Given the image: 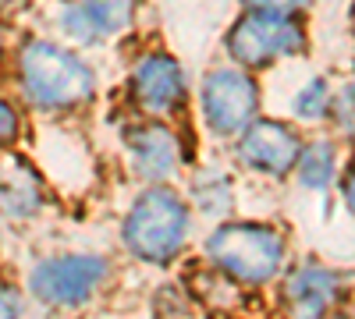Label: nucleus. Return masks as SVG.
I'll return each instance as SVG.
<instances>
[{
  "mask_svg": "<svg viewBox=\"0 0 355 319\" xmlns=\"http://www.w3.org/2000/svg\"><path fill=\"white\" fill-rule=\"evenodd\" d=\"M274 287L284 319H327L341 305L345 273L320 259H302V263H288Z\"/></svg>",
  "mask_w": 355,
  "mask_h": 319,
  "instance_id": "obj_12",
  "label": "nucleus"
},
{
  "mask_svg": "<svg viewBox=\"0 0 355 319\" xmlns=\"http://www.w3.org/2000/svg\"><path fill=\"white\" fill-rule=\"evenodd\" d=\"M331 125L338 128L341 138L355 142V75L345 78L338 89H334V113H331Z\"/></svg>",
  "mask_w": 355,
  "mask_h": 319,
  "instance_id": "obj_19",
  "label": "nucleus"
},
{
  "mask_svg": "<svg viewBox=\"0 0 355 319\" xmlns=\"http://www.w3.org/2000/svg\"><path fill=\"white\" fill-rule=\"evenodd\" d=\"M242 11L256 15H281V18H306L313 0H239Z\"/></svg>",
  "mask_w": 355,
  "mask_h": 319,
  "instance_id": "obj_20",
  "label": "nucleus"
},
{
  "mask_svg": "<svg viewBox=\"0 0 355 319\" xmlns=\"http://www.w3.org/2000/svg\"><path fill=\"white\" fill-rule=\"evenodd\" d=\"M259 113H263L259 75L224 61V57H217L199 71L192 93V125L199 138L214 142V146H227Z\"/></svg>",
  "mask_w": 355,
  "mask_h": 319,
  "instance_id": "obj_7",
  "label": "nucleus"
},
{
  "mask_svg": "<svg viewBox=\"0 0 355 319\" xmlns=\"http://www.w3.org/2000/svg\"><path fill=\"white\" fill-rule=\"evenodd\" d=\"M28 305L46 316L93 309L117 284V259L103 248H46L21 270Z\"/></svg>",
  "mask_w": 355,
  "mask_h": 319,
  "instance_id": "obj_3",
  "label": "nucleus"
},
{
  "mask_svg": "<svg viewBox=\"0 0 355 319\" xmlns=\"http://www.w3.org/2000/svg\"><path fill=\"white\" fill-rule=\"evenodd\" d=\"M150 305H153V319H196V312H199V305H196V298L182 277H171V280L157 284Z\"/></svg>",
  "mask_w": 355,
  "mask_h": 319,
  "instance_id": "obj_17",
  "label": "nucleus"
},
{
  "mask_svg": "<svg viewBox=\"0 0 355 319\" xmlns=\"http://www.w3.org/2000/svg\"><path fill=\"white\" fill-rule=\"evenodd\" d=\"M15 36H18V25L0 21V78H4V71H8V61H11V46H15Z\"/></svg>",
  "mask_w": 355,
  "mask_h": 319,
  "instance_id": "obj_22",
  "label": "nucleus"
},
{
  "mask_svg": "<svg viewBox=\"0 0 355 319\" xmlns=\"http://www.w3.org/2000/svg\"><path fill=\"white\" fill-rule=\"evenodd\" d=\"M341 178V149L331 135H316L302 142L299 163L291 170V181L309 195H327L331 188H338Z\"/></svg>",
  "mask_w": 355,
  "mask_h": 319,
  "instance_id": "obj_14",
  "label": "nucleus"
},
{
  "mask_svg": "<svg viewBox=\"0 0 355 319\" xmlns=\"http://www.w3.org/2000/svg\"><path fill=\"white\" fill-rule=\"evenodd\" d=\"M150 0H46L43 28L85 53H103L139 39Z\"/></svg>",
  "mask_w": 355,
  "mask_h": 319,
  "instance_id": "obj_8",
  "label": "nucleus"
},
{
  "mask_svg": "<svg viewBox=\"0 0 355 319\" xmlns=\"http://www.w3.org/2000/svg\"><path fill=\"white\" fill-rule=\"evenodd\" d=\"M309 50L306 18L239 11L220 33V57L252 75H266L284 61H295Z\"/></svg>",
  "mask_w": 355,
  "mask_h": 319,
  "instance_id": "obj_9",
  "label": "nucleus"
},
{
  "mask_svg": "<svg viewBox=\"0 0 355 319\" xmlns=\"http://www.w3.org/2000/svg\"><path fill=\"white\" fill-rule=\"evenodd\" d=\"M334 89L338 85L327 75H309L299 89L291 96V118L299 125H331V113H334Z\"/></svg>",
  "mask_w": 355,
  "mask_h": 319,
  "instance_id": "obj_15",
  "label": "nucleus"
},
{
  "mask_svg": "<svg viewBox=\"0 0 355 319\" xmlns=\"http://www.w3.org/2000/svg\"><path fill=\"white\" fill-rule=\"evenodd\" d=\"M196 75L160 39H135L125 53L117 103L128 113L164 121H192Z\"/></svg>",
  "mask_w": 355,
  "mask_h": 319,
  "instance_id": "obj_6",
  "label": "nucleus"
},
{
  "mask_svg": "<svg viewBox=\"0 0 355 319\" xmlns=\"http://www.w3.org/2000/svg\"><path fill=\"white\" fill-rule=\"evenodd\" d=\"M8 89L33 121H85L103 103V68L46 28L21 25L4 71Z\"/></svg>",
  "mask_w": 355,
  "mask_h": 319,
  "instance_id": "obj_1",
  "label": "nucleus"
},
{
  "mask_svg": "<svg viewBox=\"0 0 355 319\" xmlns=\"http://www.w3.org/2000/svg\"><path fill=\"white\" fill-rule=\"evenodd\" d=\"M196 213L182 185H132L117 213L114 241L132 266L174 273L196 252Z\"/></svg>",
  "mask_w": 355,
  "mask_h": 319,
  "instance_id": "obj_2",
  "label": "nucleus"
},
{
  "mask_svg": "<svg viewBox=\"0 0 355 319\" xmlns=\"http://www.w3.org/2000/svg\"><path fill=\"white\" fill-rule=\"evenodd\" d=\"M28 316V295L18 273L0 266V319H25Z\"/></svg>",
  "mask_w": 355,
  "mask_h": 319,
  "instance_id": "obj_18",
  "label": "nucleus"
},
{
  "mask_svg": "<svg viewBox=\"0 0 355 319\" xmlns=\"http://www.w3.org/2000/svg\"><path fill=\"white\" fill-rule=\"evenodd\" d=\"M338 192H341V202L345 210L355 217V156L341 167V178H338Z\"/></svg>",
  "mask_w": 355,
  "mask_h": 319,
  "instance_id": "obj_21",
  "label": "nucleus"
},
{
  "mask_svg": "<svg viewBox=\"0 0 355 319\" xmlns=\"http://www.w3.org/2000/svg\"><path fill=\"white\" fill-rule=\"evenodd\" d=\"M196 255L245 291L274 287L291 263L288 235L277 224L239 213L206 227V235L196 241Z\"/></svg>",
  "mask_w": 355,
  "mask_h": 319,
  "instance_id": "obj_5",
  "label": "nucleus"
},
{
  "mask_svg": "<svg viewBox=\"0 0 355 319\" xmlns=\"http://www.w3.org/2000/svg\"><path fill=\"white\" fill-rule=\"evenodd\" d=\"M306 135L299 131V125L270 118V113H259V118L239 135L227 142V163L249 174L256 181H288L295 163H299Z\"/></svg>",
  "mask_w": 355,
  "mask_h": 319,
  "instance_id": "obj_10",
  "label": "nucleus"
},
{
  "mask_svg": "<svg viewBox=\"0 0 355 319\" xmlns=\"http://www.w3.org/2000/svg\"><path fill=\"white\" fill-rule=\"evenodd\" d=\"M182 192L189 199L196 220L210 227V224H220V220L239 213L242 181H239V170L231 163L214 160V156H199L182 178Z\"/></svg>",
  "mask_w": 355,
  "mask_h": 319,
  "instance_id": "obj_13",
  "label": "nucleus"
},
{
  "mask_svg": "<svg viewBox=\"0 0 355 319\" xmlns=\"http://www.w3.org/2000/svg\"><path fill=\"white\" fill-rule=\"evenodd\" d=\"M57 188L40 160L25 149L0 153V227L28 230L53 213Z\"/></svg>",
  "mask_w": 355,
  "mask_h": 319,
  "instance_id": "obj_11",
  "label": "nucleus"
},
{
  "mask_svg": "<svg viewBox=\"0 0 355 319\" xmlns=\"http://www.w3.org/2000/svg\"><path fill=\"white\" fill-rule=\"evenodd\" d=\"M327 319H355V309H334Z\"/></svg>",
  "mask_w": 355,
  "mask_h": 319,
  "instance_id": "obj_23",
  "label": "nucleus"
},
{
  "mask_svg": "<svg viewBox=\"0 0 355 319\" xmlns=\"http://www.w3.org/2000/svg\"><path fill=\"white\" fill-rule=\"evenodd\" d=\"M348 25H352V36H355V4H352V11H348Z\"/></svg>",
  "mask_w": 355,
  "mask_h": 319,
  "instance_id": "obj_24",
  "label": "nucleus"
},
{
  "mask_svg": "<svg viewBox=\"0 0 355 319\" xmlns=\"http://www.w3.org/2000/svg\"><path fill=\"white\" fill-rule=\"evenodd\" d=\"M33 125L36 121L28 118V110L8 89V82L0 78V153L25 149L28 146V135H33Z\"/></svg>",
  "mask_w": 355,
  "mask_h": 319,
  "instance_id": "obj_16",
  "label": "nucleus"
},
{
  "mask_svg": "<svg viewBox=\"0 0 355 319\" xmlns=\"http://www.w3.org/2000/svg\"><path fill=\"white\" fill-rule=\"evenodd\" d=\"M117 125L114 146L121 174L132 185H182L189 167L199 160V131L192 121H164L128 113L121 103L114 107Z\"/></svg>",
  "mask_w": 355,
  "mask_h": 319,
  "instance_id": "obj_4",
  "label": "nucleus"
},
{
  "mask_svg": "<svg viewBox=\"0 0 355 319\" xmlns=\"http://www.w3.org/2000/svg\"><path fill=\"white\" fill-rule=\"evenodd\" d=\"M0 255H4V227H0Z\"/></svg>",
  "mask_w": 355,
  "mask_h": 319,
  "instance_id": "obj_25",
  "label": "nucleus"
}]
</instances>
